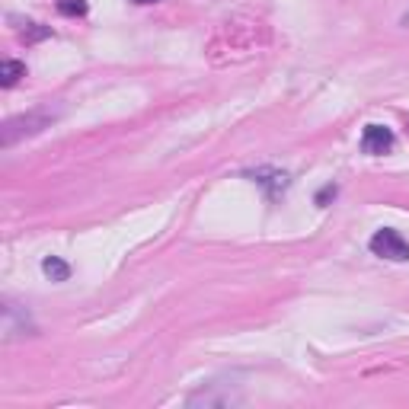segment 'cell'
<instances>
[{"label": "cell", "instance_id": "1", "mask_svg": "<svg viewBox=\"0 0 409 409\" xmlns=\"http://www.w3.org/2000/svg\"><path fill=\"white\" fill-rule=\"evenodd\" d=\"M58 118V112L51 109H32L26 115H16V118H7L4 128H0V147H13L26 138H35V134H42L45 128H51V122Z\"/></svg>", "mask_w": 409, "mask_h": 409}, {"label": "cell", "instance_id": "2", "mask_svg": "<svg viewBox=\"0 0 409 409\" xmlns=\"http://www.w3.org/2000/svg\"><path fill=\"white\" fill-rule=\"evenodd\" d=\"M371 253L381 259H390V263H409V240H403L396 230L384 227L371 237Z\"/></svg>", "mask_w": 409, "mask_h": 409}, {"label": "cell", "instance_id": "3", "mask_svg": "<svg viewBox=\"0 0 409 409\" xmlns=\"http://www.w3.org/2000/svg\"><path fill=\"white\" fill-rule=\"evenodd\" d=\"M263 29V23H224L221 35H227V51H240V55H250L256 51V32Z\"/></svg>", "mask_w": 409, "mask_h": 409}, {"label": "cell", "instance_id": "4", "mask_svg": "<svg viewBox=\"0 0 409 409\" xmlns=\"http://www.w3.org/2000/svg\"><path fill=\"white\" fill-rule=\"evenodd\" d=\"M394 144H396L394 132L384 125H367L361 132V151L365 153H387V151H394Z\"/></svg>", "mask_w": 409, "mask_h": 409}, {"label": "cell", "instance_id": "5", "mask_svg": "<svg viewBox=\"0 0 409 409\" xmlns=\"http://www.w3.org/2000/svg\"><path fill=\"white\" fill-rule=\"evenodd\" d=\"M253 180L259 182V186H265L272 195H278L282 189H288V173H278V170H256L253 173Z\"/></svg>", "mask_w": 409, "mask_h": 409}, {"label": "cell", "instance_id": "6", "mask_svg": "<svg viewBox=\"0 0 409 409\" xmlns=\"http://www.w3.org/2000/svg\"><path fill=\"white\" fill-rule=\"evenodd\" d=\"M20 77H26V64H23V61H13V58H7V61L0 64V87L20 84Z\"/></svg>", "mask_w": 409, "mask_h": 409}, {"label": "cell", "instance_id": "7", "mask_svg": "<svg viewBox=\"0 0 409 409\" xmlns=\"http://www.w3.org/2000/svg\"><path fill=\"white\" fill-rule=\"evenodd\" d=\"M42 272L51 278V282H68V278H70V265L64 263V259H58V256H45Z\"/></svg>", "mask_w": 409, "mask_h": 409}, {"label": "cell", "instance_id": "8", "mask_svg": "<svg viewBox=\"0 0 409 409\" xmlns=\"http://www.w3.org/2000/svg\"><path fill=\"white\" fill-rule=\"evenodd\" d=\"M49 35H51L49 26H42V23H29V26L23 29V42L32 45V42H42V39H49Z\"/></svg>", "mask_w": 409, "mask_h": 409}, {"label": "cell", "instance_id": "9", "mask_svg": "<svg viewBox=\"0 0 409 409\" xmlns=\"http://www.w3.org/2000/svg\"><path fill=\"white\" fill-rule=\"evenodd\" d=\"M58 10H61L64 16H84L87 0H58Z\"/></svg>", "mask_w": 409, "mask_h": 409}, {"label": "cell", "instance_id": "10", "mask_svg": "<svg viewBox=\"0 0 409 409\" xmlns=\"http://www.w3.org/2000/svg\"><path fill=\"white\" fill-rule=\"evenodd\" d=\"M329 195H336V186H326L323 192L317 195V205H326V199H329Z\"/></svg>", "mask_w": 409, "mask_h": 409}, {"label": "cell", "instance_id": "11", "mask_svg": "<svg viewBox=\"0 0 409 409\" xmlns=\"http://www.w3.org/2000/svg\"><path fill=\"white\" fill-rule=\"evenodd\" d=\"M134 4H160V0H134Z\"/></svg>", "mask_w": 409, "mask_h": 409}]
</instances>
